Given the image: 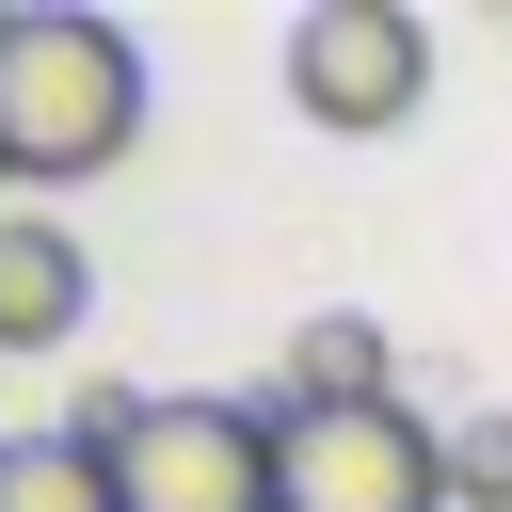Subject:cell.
Returning a JSON list of instances; mask_svg holds the SVG:
<instances>
[{"label": "cell", "instance_id": "obj_5", "mask_svg": "<svg viewBox=\"0 0 512 512\" xmlns=\"http://www.w3.org/2000/svg\"><path fill=\"white\" fill-rule=\"evenodd\" d=\"M96 320V256L48 208H0V352H64Z\"/></svg>", "mask_w": 512, "mask_h": 512}, {"label": "cell", "instance_id": "obj_7", "mask_svg": "<svg viewBox=\"0 0 512 512\" xmlns=\"http://www.w3.org/2000/svg\"><path fill=\"white\" fill-rule=\"evenodd\" d=\"M0 512H112V464L64 448V432H16L0 448Z\"/></svg>", "mask_w": 512, "mask_h": 512}, {"label": "cell", "instance_id": "obj_9", "mask_svg": "<svg viewBox=\"0 0 512 512\" xmlns=\"http://www.w3.org/2000/svg\"><path fill=\"white\" fill-rule=\"evenodd\" d=\"M0 448H16V432H0Z\"/></svg>", "mask_w": 512, "mask_h": 512}, {"label": "cell", "instance_id": "obj_1", "mask_svg": "<svg viewBox=\"0 0 512 512\" xmlns=\"http://www.w3.org/2000/svg\"><path fill=\"white\" fill-rule=\"evenodd\" d=\"M144 144V48L80 0H0V176L64 192Z\"/></svg>", "mask_w": 512, "mask_h": 512}, {"label": "cell", "instance_id": "obj_3", "mask_svg": "<svg viewBox=\"0 0 512 512\" xmlns=\"http://www.w3.org/2000/svg\"><path fill=\"white\" fill-rule=\"evenodd\" d=\"M272 512H448V432L416 400L272 416Z\"/></svg>", "mask_w": 512, "mask_h": 512}, {"label": "cell", "instance_id": "obj_4", "mask_svg": "<svg viewBox=\"0 0 512 512\" xmlns=\"http://www.w3.org/2000/svg\"><path fill=\"white\" fill-rule=\"evenodd\" d=\"M288 96H304V128H400L416 96H432V32H416V0H304L288 16Z\"/></svg>", "mask_w": 512, "mask_h": 512}, {"label": "cell", "instance_id": "obj_8", "mask_svg": "<svg viewBox=\"0 0 512 512\" xmlns=\"http://www.w3.org/2000/svg\"><path fill=\"white\" fill-rule=\"evenodd\" d=\"M448 512H512V416H464L448 432Z\"/></svg>", "mask_w": 512, "mask_h": 512}, {"label": "cell", "instance_id": "obj_6", "mask_svg": "<svg viewBox=\"0 0 512 512\" xmlns=\"http://www.w3.org/2000/svg\"><path fill=\"white\" fill-rule=\"evenodd\" d=\"M368 400H400V352H384L368 304H320V320L272 352V416H368Z\"/></svg>", "mask_w": 512, "mask_h": 512}, {"label": "cell", "instance_id": "obj_2", "mask_svg": "<svg viewBox=\"0 0 512 512\" xmlns=\"http://www.w3.org/2000/svg\"><path fill=\"white\" fill-rule=\"evenodd\" d=\"M112 512H272V400L160 384L112 432Z\"/></svg>", "mask_w": 512, "mask_h": 512}]
</instances>
